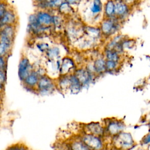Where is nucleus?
<instances>
[{"mask_svg":"<svg viewBox=\"0 0 150 150\" xmlns=\"http://www.w3.org/2000/svg\"><path fill=\"white\" fill-rule=\"evenodd\" d=\"M9 8V6L5 2H0V18L4 15V13L6 12Z\"/></svg>","mask_w":150,"mask_h":150,"instance_id":"obj_30","label":"nucleus"},{"mask_svg":"<svg viewBox=\"0 0 150 150\" xmlns=\"http://www.w3.org/2000/svg\"><path fill=\"white\" fill-rule=\"evenodd\" d=\"M115 17L122 20L125 18L129 13L128 5L122 0H115Z\"/></svg>","mask_w":150,"mask_h":150,"instance_id":"obj_14","label":"nucleus"},{"mask_svg":"<svg viewBox=\"0 0 150 150\" xmlns=\"http://www.w3.org/2000/svg\"><path fill=\"white\" fill-rule=\"evenodd\" d=\"M81 132L89 134L100 137H105V131L103 122H91L81 126Z\"/></svg>","mask_w":150,"mask_h":150,"instance_id":"obj_9","label":"nucleus"},{"mask_svg":"<svg viewBox=\"0 0 150 150\" xmlns=\"http://www.w3.org/2000/svg\"><path fill=\"white\" fill-rule=\"evenodd\" d=\"M56 90L55 79L45 74L40 77L35 93L41 96H47L53 93Z\"/></svg>","mask_w":150,"mask_h":150,"instance_id":"obj_2","label":"nucleus"},{"mask_svg":"<svg viewBox=\"0 0 150 150\" xmlns=\"http://www.w3.org/2000/svg\"><path fill=\"white\" fill-rule=\"evenodd\" d=\"M45 74L46 73L42 72L40 68L36 69L35 67L32 72L22 82V85L26 90L35 92L40 77Z\"/></svg>","mask_w":150,"mask_h":150,"instance_id":"obj_10","label":"nucleus"},{"mask_svg":"<svg viewBox=\"0 0 150 150\" xmlns=\"http://www.w3.org/2000/svg\"><path fill=\"white\" fill-rule=\"evenodd\" d=\"M6 150H13V147H12V145H11V146H9Z\"/></svg>","mask_w":150,"mask_h":150,"instance_id":"obj_35","label":"nucleus"},{"mask_svg":"<svg viewBox=\"0 0 150 150\" xmlns=\"http://www.w3.org/2000/svg\"><path fill=\"white\" fill-rule=\"evenodd\" d=\"M52 29V28H46L39 25L37 22L35 13L29 16L27 30L30 35L36 37H40L49 33L50 30Z\"/></svg>","mask_w":150,"mask_h":150,"instance_id":"obj_5","label":"nucleus"},{"mask_svg":"<svg viewBox=\"0 0 150 150\" xmlns=\"http://www.w3.org/2000/svg\"><path fill=\"white\" fill-rule=\"evenodd\" d=\"M70 79V87H69V93L71 94H78L83 89V87L77 78L74 74H71L69 75Z\"/></svg>","mask_w":150,"mask_h":150,"instance_id":"obj_18","label":"nucleus"},{"mask_svg":"<svg viewBox=\"0 0 150 150\" xmlns=\"http://www.w3.org/2000/svg\"><path fill=\"white\" fill-rule=\"evenodd\" d=\"M64 2L69 4L70 5H71V6H74L75 5H79L82 0H63Z\"/></svg>","mask_w":150,"mask_h":150,"instance_id":"obj_32","label":"nucleus"},{"mask_svg":"<svg viewBox=\"0 0 150 150\" xmlns=\"http://www.w3.org/2000/svg\"><path fill=\"white\" fill-rule=\"evenodd\" d=\"M118 63H119L118 62L105 60L106 71L112 72V71L115 70L117 69V66H118Z\"/></svg>","mask_w":150,"mask_h":150,"instance_id":"obj_28","label":"nucleus"},{"mask_svg":"<svg viewBox=\"0 0 150 150\" xmlns=\"http://www.w3.org/2000/svg\"><path fill=\"white\" fill-rule=\"evenodd\" d=\"M74 9L73 6L64 1L59 6L56 12L65 18L66 16H70L72 15L74 12Z\"/></svg>","mask_w":150,"mask_h":150,"instance_id":"obj_20","label":"nucleus"},{"mask_svg":"<svg viewBox=\"0 0 150 150\" xmlns=\"http://www.w3.org/2000/svg\"><path fill=\"white\" fill-rule=\"evenodd\" d=\"M103 124L105 128V137L111 138L122 132L125 127L124 122L121 120L115 118H106L104 120Z\"/></svg>","mask_w":150,"mask_h":150,"instance_id":"obj_3","label":"nucleus"},{"mask_svg":"<svg viewBox=\"0 0 150 150\" xmlns=\"http://www.w3.org/2000/svg\"><path fill=\"white\" fill-rule=\"evenodd\" d=\"M35 69V66L29 59L25 55H23L19 62L18 67V75L21 82H22Z\"/></svg>","mask_w":150,"mask_h":150,"instance_id":"obj_8","label":"nucleus"},{"mask_svg":"<svg viewBox=\"0 0 150 150\" xmlns=\"http://www.w3.org/2000/svg\"><path fill=\"white\" fill-rule=\"evenodd\" d=\"M1 111H2V105H1V103H0V115H1Z\"/></svg>","mask_w":150,"mask_h":150,"instance_id":"obj_36","label":"nucleus"},{"mask_svg":"<svg viewBox=\"0 0 150 150\" xmlns=\"http://www.w3.org/2000/svg\"><path fill=\"white\" fill-rule=\"evenodd\" d=\"M13 150H29V149L24 144L18 143L12 145Z\"/></svg>","mask_w":150,"mask_h":150,"instance_id":"obj_31","label":"nucleus"},{"mask_svg":"<svg viewBox=\"0 0 150 150\" xmlns=\"http://www.w3.org/2000/svg\"><path fill=\"white\" fill-rule=\"evenodd\" d=\"M104 59L107 60H111L116 62H118L120 60V53L113 49L104 50Z\"/></svg>","mask_w":150,"mask_h":150,"instance_id":"obj_23","label":"nucleus"},{"mask_svg":"<svg viewBox=\"0 0 150 150\" xmlns=\"http://www.w3.org/2000/svg\"><path fill=\"white\" fill-rule=\"evenodd\" d=\"M64 17L62 15L59 14L56 12H54L53 18V24L52 28L54 29H60L64 25Z\"/></svg>","mask_w":150,"mask_h":150,"instance_id":"obj_24","label":"nucleus"},{"mask_svg":"<svg viewBox=\"0 0 150 150\" xmlns=\"http://www.w3.org/2000/svg\"><path fill=\"white\" fill-rule=\"evenodd\" d=\"M51 46L46 42L45 41H39L35 44V47L36 49L42 54H45L46 52L49 50Z\"/></svg>","mask_w":150,"mask_h":150,"instance_id":"obj_26","label":"nucleus"},{"mask_svg":"<svg viewBox=\"0 0 150 150\" xmlns=\"http://www.w3.org/2000/svg\"><path fill=\"white\" fill-rule=\"evenodd\" d=\"M101 150H110V149L107 147H105V148H103V149H102Z\"/></svg>","mask_w":150,"mask_h":150,"instance_id":"obj_37","label":"nucleus"},{"mask_svg":"<svg viewBox=\"0 0 150 150\" xmlns=\"http://www.w3.org/2000/svg\"><path fill=\"white\" fill-rule=\"evenodd\" d=\"M77 68V66L74 59L69 56H65L61 59L59 74L70 75L73 74Z\"/></svg>","mask_w":150,"mask_h":150,"instance_id":"obj_11","label":"nucleus"},{"mask_svg":"<svg viewBox=\"0 0 150 150\" xmlns=\"http://www.w3.org/2000/svg\"><path fill=\"white\" fill-rule=\"evenodd\" d=\"M17 22L18 16L15 11L12 7H9L4 15L0 18V29L6 26H16Z\"/></svg>","mask_w":150,"mask_h":150,"instance_id":"obj_13","label":"nucleus"},{"mask_svg":"<svg viewBox=\"0 0 150 150\" xmlns=\"http://www.w3.org/2000/svg\"><path fill=\"white\" fill-rule=\"evenodd\" d=\"M34 3L36 4H39V3H42V2H47L49 0H33Z\"/></svg>","mask_w":150,"mask_h":150,"instance_id":"obj_34","label":"nucleus"},{"mask_svg":"<svg viewBox=\"0 0 150 150\" xmlns=\"http://www.w3.org/2000/svg\"><path fill=\"white\" fill-rule=\"evenodd\" d=\"M8 57L0 56V70H6L8 65Z\"/></svg>","mask_w":150,"mask_h":150,"instance_id":"obj_29","label":"nucleus"},{"mask_svg":"<svg viewBox=\"0 0 150 150\" xmlns=\"http://www.w3.org/2000/svg\"><path fill=\"white\" fill-rule=\"evenodd\" d=\"M74 74L80 81L83 88H88L97 77L94 73L88 70L86 67H77Z\"/></svg>","mask_w":150,"mask_h":150,"instance_id":"obj_7","label":"nucleus"},{"mask_svg":"<svg viewBox=\"0 0 150 150\" xmlns=\"http://www.w3.org/2000/svg\"><path fill=\"white\" fill-rule=\"evenodd\" d=\"M119 19L116 17L111 18H104L100 23V29L101 35L108 37L114 34L120 28Z\"/></svg>","mask_w":150,"mask_h":150,"instance_id":"obj_6","label":"nucleus"},{"mask_svg":"<svg viewBox=\"0 0 150 150\" xmlns=\"http://www.w3.org/2000/svg\"><path fill=\"white\" fill-rule=\"evenodd\" d=\"M93 73L98 76L106 72L105 59L104 57H98L95 59L91 64Z\"/></svg>","mask_w":150,"mask_h":150,"instance_id":"obj_16","label":"nucleus"},{"mask_svg":"<svg viewBox=\"0 0 150 150\" xmlns=\"http://www.w3.org/2000/svg\"><path fill=\"white\" fill-rule=\"evenodd\" d=\"M78 136L90 150H101L107 147L104 138L83 132Z\"/></svg>","mask_w":150,"mask_h":150,"instance_id":"obj_4","label":"nucleus"},{"mask_svg":"<svg viewBox=\"0 0 150 150\" xmlns=\"http://www.w3.org/2000/svg\"><path fill=\"white\" fill-rule=\"evenodd\" d=\"M69 150H90L78 135L72 137L68 141Z\"/></svg>","mask_w":150,"mask_h":150,"instance_id":"obj_17","label":"nucleus"},{"mask_svg":"<svg viewBox=\"0 0 150 150\" xmlns=\"http://www.w3.org/2000/svg\"><path fill=\"white\" fill-rule=\"evenodd\" d=\"M6 71L0 70V96L4 93L6 83Z\"/></svg>","mask_w":150,"mask_h":150,"instance_id":"obj_27","label":"nucleus"},{"mask_svg":"<svg viewBox=\"0 0 150 150\" xmlns=\"http://www.w3.org/2000/svg\"><path fill=\"white\" fill-rule=\"evenodd\" d=\"M142 143L143 144H148L150 143V133L145 135L142 139Z\"/></svg>","mask_w":150,"mask_h":150,"instance_id":"obj_33","label":"nucleus"},{"mask_svg":"<svg viewBox=\"0 0 150 150\" xmlns=\"http://www.w3.org/2000/svg\"><path fill=\"white\" fill-rule=\"evenodd\" d=\"M55 80L57 90H59L62 93H69V75H60Z\"/></svg>","mask_w":150,"mask_h":150,"instance_id":"obj_15","label":"nucleus"},{"mask_svg":"<svg viewBox=\"0 0 150 150\" xmlns=\"http://www.w3.org/2000/svg\"><path fill=\"white\" fill-rule=\"evenodd\" d=\"M111 146L114 150H131L135 145L131 134L127 132H121L111 138Z\"/></svg>","mask_w":150,"mask_h":150,"instance_id":"obj_1","label":"nucleus"},{"mask_svg":"<svg viewBox=\"0 0 150 150\" xmlns=\"http://www.w3.org/2000/svg\"><path fill=\"white\" fill-rule=\"evenodd\" d=\"M35 13L37 22L39 25L46 28H52L54 12L37 9Z\"/></svg>","mask_w":150,"mask_h":150,"instance_id":"obj_12","label":"nucleus"},{"mask_svg":"<svg viewBox=\"0 0 150 150\" xmlns=\"http://www.w3.org/2000/svg\"><path fill=\"white\" fill-rule=\"evenodd\" d=\"M149 122H150V118H149Z\"/></svg>","mask_w":150,"mask_h":150,"instance_id":"obj_38","label":"nucleus"},{"mask_svg":"<svg viewBox=\"0 0 150 150\" xmlns=\"http://www.w3.org/2000/svg\"><path fill=\"white\" fill-rule=\"evenodd\" d=\"M61 49L56 45L51 46L49 50L45 54V57L47 60H56L62 59Z\"/></svg>","mask_w":150,"mask_h":150,"instance_id":"obj_19","label":"nucleus"},{"mask_svg":"<svg viewBox=\"0 0 150 150\" xmlns=\"http://www.w3.org/2000/svg\"><path fill=\"white\" fill-rule=\"evenodd\" d=\"M102 8L103 5L101 0H93L90 9L93 15H97L101 12Z\"/></svg>","mask_w":150,"mask_h":150,"instance_id":"obj_25","label":"nucleus"},{"mask_svg":"<svg viewBox=\"0 0 150 150\" xmlns=\"http://www.w3.org/2000/svg\"><path fill=\"white\" fill-rule=\"evenodd\" d=\"M104 18L115 17V5L113 0H108L104 7Z\"/></svg>","mask_w":150,"mask_h":150,"instance_id":"obj_21","label":"nucleus"},{"mask_svg":"<svg viewBox=\"0 0 150 150\" xmlns=\"http://www.w3.org/2000/svg\"><path fill=\"white\" fill-rule=\"evenodd\" d=\"M13 43L0 40V56L8 57Z\"/></svg>","mask_w":150,"mask_h":150,"instance_id":"obj_22","label":"nucleus"}]
</instances>
